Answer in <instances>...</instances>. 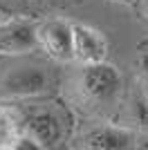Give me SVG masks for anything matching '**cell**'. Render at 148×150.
<instances>
[{
  "mask_svg": "<svg viewBox=\"0 0 148 150\" xmlns=\"http://www.w3.org/2000/svg\"><path fill=\"white\" fill-rule=\"evenodd\" d=\"M123 81L115 65L108 63H85L74 76L72 96L90 114H103L115 108L119 94H121Z\"/></svg>",
  "mask_w": 148,
  "mask_h": 150,
  "instance_id": "6da1fadb",
  "label": "cell"
},
{
  "mask_svg": "<svg viewBox=\"0 0 148 150\" xmlns=\"http://www.w3.org/2000/svg\"><path fill=\"white\" fill-rule=\"evenodd\" d=\"M47 88V76L36 65H18L0 74V99L36 96Z\"/></svg>",
  "mask_w": 148,
  "mask_h": 150,
  "instance_id": "7a4b0ae2",
  "label": "cell"
},
{
  "mask_svg": "<svg viewBox=\"0 0 148 150\" xmlns=\"http://www.w3.org/2000/svg\"><path fill=\"white\" fill-rule=\"evenodd\" d=\"M20 134L29 137L38 148H52L61 141V119L52 110L27 112L20 123H16Z\"/></svg>",
  "mask_w": 148,
  "mask_h": 150,
  "instance_id": "3957f363",
  "label": "cell"
},
{
  "mask_svg": "<svg viewBox=\"0 0 148 150\" xmlns=\"http://www.w3.org/2000/svg\"><path fill=\"white\" fill-rule=\"evenodd\" d=\"M36 38L38 45L47 52L54 61L68 63L74 61L72 52V25L65 20H47L36 27Z\"/></svg>",
  "mask_w": 148,
  "mask_h": 150,
  "instance_id": "277c9868",
  "label": "cell"
},
{
  "mask_svg": "<svg viewBox=\"0 0 148 150\" xmlns=\"http://www.w3.org/2000/svg\"><path fill=\"white\" fill-rule=\"evenodd\" d=\"M72 52L79 63H101L108 56V40L88 25H72Z\"/></svg>",
  "mask_w": 148,
  "mask_h": 150,
  "instance_id": "5b68a950",
  "label": "cell"
},
{
  "mask_svg": "<svg viewBox=\"0 0 148 150\" xmlns=\"http://www.w3.org/2000/svg\"><path fill=\"white\" fill-rule=\"evenodd\" d=\"M34 47H38L34 23L9 20L0 25V54H27Z\"/></svg>",
  "mask_w": 148,
  "mask_h": 150,
  "instance_id": "8992f818",
  "label": "cell"
},
{
  "mask_svg": "<svg viewBox=\"0 0 148 150\" xmlns=\"http://www.w3.org/2000/svg\"><path fill=\"white\" fill-rule=\"evenodd\" d=\"M132 132L123 130V128H112V125H101L94 130L85 132L81 137V148L90 150H126L132 148Z\"/></svg>",
  "mask_w": 148,
  "mask_h": 150,
  "instance_id": "52a82bcc",
  "label": "cell"
},
{
  "mask_svg": "<svg viewBox=\"0 0 148 150\" xmlns=\"http://www.w3.org/2000/svg\"><path fill=\"white\" fill-rule=\"evenodd\" d=\"M126 121L135 130L148 134V99L144 96L142 90H135L130 94L128 108H126Z\"/></svg>",
  "mask_w": 148,
  "mask_h": 150,
  "instance_id": "ba28073f",
  "label": "cell"
},
{
  "mask_svg": "<svg viewBox=\"0 0 148 150\" xmlns=\"http://www.w3.org/2000/svg\"><path fill=\"white\" fill-rule=\"evenodd\" d=\"M139 90L148 99V54L139 56Z\"/></svg>",
  "mask_w": 148,
  "mask_h": 150,
  "instance_id": "9c48e42d",
  "label": "cell"
},
{
  "mask_svg": "<svg viewBox=\"0 0 148 150\" xmlns=\"http://www.w3.org/2000/svg\"><path fill=\"white\" fill-rule=\"evenodd\" d=\"M142 13H144V18L148 20V0H142Z\"/></svg>",
  "mask_w": 148,
  "mask_h": 150,
  "instance_id": "30bf717a",
  "label": "cell"
},
{
  "mask_svg": "<svg viewBox=\"0 0 148 150\" xmlns=\"http://www.w3.org/2000/svg\"><path fill=\"white\" fill-rule=\"evenodd\" d=\"M119 2H126V0H119Z\"/></svg>",
  "mask_w": 148,
  "mask_h": 150,
  "instance_id": "8fae6325",
  "label": "cell"
}]
</instances>
